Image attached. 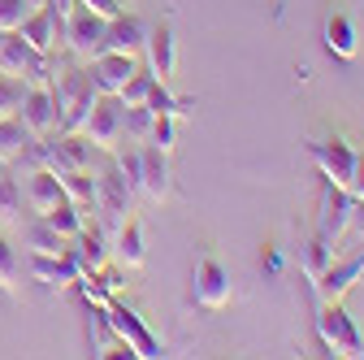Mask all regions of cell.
Segmentation results:
<instances>
[{
  "mask_svg": "<svg viewBox=\"0 0 364 360\" xmlns=\"http://www.w3.org/2000/svg\"><path fill=\"white\" fill-rule=\"evenodd\" d=\"M53 100H57V126L61 134H82L91 109H96L100 92H96V83H91L87 65L82 70H61L57 83H53Z\"/></svg>",
  "mask_w": 364,
  "mask_h": 360,
  "instance_id": "cell-1",
  "label": "cell"
},
{
  "mask_svg": "<svg viewBox=\"0 0 364 360\" xmlns=\"http://www.w3.org/2000/svg\"><path fill=\"white\" fill-rule=\"evenodd\" d=\"M316 334H321L330 356H364V339L343 300H316Z\"/></svg>",
  "mask_w": 364,
  "mask_h": 360,
  "instance_id": "cell-2",
  "label": "cell"
},
{
  "mask_svg": "<svg viewBox=\"0 0 364 360\" xmlns=\"http://www.w3.org/2000/svg\"><path fill=\"white\" fill-rule=\"evenodd\" d=\"M191 295H196V304L200 308H208V312H221L225 304L235 300V282H230V269L221 265V256L217 252H200L196 256V274H191Z\"/></svg>",
  "mask_w": 364,
  "mask_h": 360,
  "instance_id": "cell-3",
  "label": "cell"
},
{
  "mask_svg": "<svg viewBox=\"0 0 364 360\" xmlns=\"http://www.w3.org/2000/svg\"><path fill=\"white\" fill-rule=\"evenodd\" d=\"M105 31H109V18H100V14H91V9H74L70 18H65V26H61V43L70 48V57L74 61H91V57H100L105 53Z\"/></svg>",
  "mask_w": 364,
  "mask_h": 360,
  "instance_id": "cell-4",
  "label": "cell"
},
{
  "mask_svg": "<svg viewBox=\"0 0 364 360\" xmlns=\"http://www.w3.org/2000/svg\"><path fill=\"white\" fill-rule=\"evenodd\" d=\"M308 152H312L316 169H321V178H330V183H338V187L351 183L360 148L347 139V134H338V130H334V134H316V139L308 144Z\"/></svg>",
  "mask_w": 364,
  "mask_h": 360,
  "instance_id": "cell-5",
  "label": "cell"
},
{
  "mask_svg": "<svg viewBox=\"0 0 364 360\" xmlns=\"http://www.w3.org/2000/svg\"><path fill=\"white\" fill-rule=\"evenodd\" d=\"M82 134H87V144L96 152H117V144H126V109H122V100L100 96L96 109H91V117H87V126H82Z\"/></svg>",
  "mask_w": 364,
  "mask_h": 360,
  "instance_id": "cell-6",
  "label": "cell"
},
{
  "mask_svg": "<svg viewBox=\"0 0 364 360\" xmlns=\"http://www.w3.org/2000/svg\"><path fill=\"white\" fill-rule=\"evenodd\" d=\"M105 312H109V326H113V334L117 339H126L130 343V351L139 356V360H152V356H161V339L148 330V322L139 317V312H134L130 304H122L117 295L105 304Z\"/></svg>",
  "mask_w": 364,
  "mask_h": 360,
  "instance_id": "cell-7",
  "label": "cell"
},
{
  "mask_svg": "<svg viewBox=\"0 0 364 360\" xmlns=\"http://www.w3.org/2000/svg\"><path fill=\"white\" fill-rule=\"evenodd\" d=\"M351 213H355V196L338 183L326 178V191H321V213H316V235L338 243L347 231H351Z\"/></svg>",
  "mask_w": 364,
  "mask_h": 360,
  "instance_id": "cell-8",
  "label": "cell"
},
{
  "mask_svg": "<svg viewBox=\"0 0 364 360\" xmlns=\"http://www.w3.org/2000/svg\"><path fill=\"white\" fill-rule=\"evenodd\" d=\"M130 200H134V191L126 187V178L117 174V165L96 174V213H105L109 226H122V221L130 217Z\"/></svg>",
  "mask_w": 364,
  "mask_h": 360,
  "instance_id": "cell-9",
  "label": "cell"
},
{
  "mask_svg": "<svg viewBox=\"0 0 364 360\" xmlns=\"http://www.w3.org/2000/svg\"><path fill=\"white\" fill-rule=\"evenodd\" d=\"M134 70H139V57H130V53H100V57L87 61V74H91L100 96H117Z\"/></svg>",
  "mask_w": 364,
  "mask_h": 360,
  "instance_id": "cell-10",
  "label": "cell"
},
{
  "mask_svg": "<svg viewBox=\"0 0 364 360\" xmlns=\"http://www.w3.org/2000/svg\"><path fill=\"white\" fill-rule=\"evenodd\" d=\"M360 274H364V248H360L355 256H343V260L334 256L330 269L312 282V295H316V300H343V295L360 282Z\"/></svg>",
  "mask_w": 364,
  "mask_h": 360,
  "instance_id": "cell-11",
  "label": "cell"
},
{
  "mask_svg": "<svg viewBox=\"0 0 364 360\" xmlns=\"http://www.w3.org/2000/svg\"><path fill=\"white\" fill-rule=\"evenodd\" d=\"M65 252L74 256V265L82 269V274H96V269H105L109 265V235L100 231V226H82L74 239H65Z\"/></svg>",
  "mask_w": 364,
  "mask_h": 360,
  "instance_id": "cell-12",
  "label": "cell"
},
{
  "mask_svg": "<svg viewBox=\"0 0 364 360\" xmlns=\"http://www.w3.org/2000/svg\"><path fill=\"white\" fill-rule=\"evenodd\" d=\"M148 22L144 18H134V14H117L109 18V31H105V53H130V57H139L144 53V43H148Z\"/></svg>",
  "mask_w": 364,
  "mask_h": 360,
  "instance_id": "cell-13",
  "label": "cell"
},
{
  "mask_svg": "<svg viewBox=\"0 0 364 360\" xmlns=\"http://www.w3.org/2000/svg\"><path fill=\"white\" fill-rule=\"evenodd\" d=\"M144 53H148V70H152L161 83H169V78L178 74V35H173L169 22H161V26L148 31Z\"/></svg>",
  "mask_w": 364,
  "mask_h": 360,
  "instance_id": "cell-14",
  "label": "cell"
},
{
  "mask_svg": "<svg viewBox=\"0 0 364 360\" xmlns=\"http://www.w3.org/2000/svg\"><path fill=\"white\" fill-rule=\"evenodd\" d=\"M61 18L48 9V5H39V9H31L26 18H22V26H18V35L31 43L35 53H57V43H61Z\"/></svg>",
  "mask_w": 364,
  "mask_h": 360,
  "instance_id": "cell-15",
  "label": "cell"
},
{
  "mask_svg": "<svg viewBox=\"0 0 364 360\" xmlns=\"http://www.w3.org/2000/svg\"><path fill=\"white\" fill-rule=\"evenodd\" d=\"M18 117L26 122L31 134H53V130H57V100H53V87H26Z\"/></svg>",
  "mask_w": 364,
  "mask_h": 360,
  "instance_id": "cell-16",
  "label": "cell"
},
{
  "mask_svg": "<svg viewBox=\"0 0 364 360\" xmlns=\"http://www.w3.org/2000/svg\"><path fill=\"white\" fill-rule=\"evenodd\" d=\"M113 256L122 269H144L148 260V231H144V221L139 217H126L117 235H113Z\"/></svg>",
  "mask_w": 364,
  "mask_h": 360,
  "instance_id": "cell-17",
  "label": "cell"
},
{
  "mask_svg": "<svg viewBox=\"0 0 364 360\" xmlns=\"http://www.w3.org/2000/svg\"><path fill=\"white\" fill-rule=\"evenodd\" d=\"M321 39H326V48H330L338 61H355V53H360V35H355V22H351L347 9H330V14H326Z\"/></svg>",
  "mask_w": 364,
  "mask_h": 360,
  "instance_id": "cell-18",
  "label": "cell"
},
{
  "mask_svg": "<svg viewBox=\"0 0 364 360\" xmlns=\"http://www.w3.org/2000/svg\"><path fill=\"white\" fill-rule=\"evenodd\" d=\"M169 152H161L156 144H144V183H139V191L152 200V204H165L169 200V191H173V183H169Z\"/></svg>",
  "mask_w": 364,
  "mask_h": 360,
  "instance_id": "cell-19",
  "label": "cell"
},
{
  "mask_svg": "<svg viewBox=\"0 0 364 360\" xmlns=\"http://www.w3.org/2000/svg\"><path fill=\"white\" fill-rule=\"evenodd\" d=\"M22 200H26V208H31L35 217L53 213V208L65 200V191H61V178H57L53 169H35V174H26V191H22Z\"/></svg>",
  "mask_w": 364,
  "mask_h": 360,
  "instance_id": "cell-20",
  "label": "cell"
},
{
  "mask_svg": "<svg viewBox=\"0 0 364 360\" xmlns=\"http://www.w3.org/2000/svg\"><path fill=\"white\" fill-rule=\"evenodd\" d=\"M31 274L43 282V287H74L78 282V274L82 269L74 265V256L70 252H53V256H39V252H31Z\"/></svg>",
  "mask_w": 364,
  "mask_h": 360,
  "instance_id": "cell-21",
  "label": "cell"
},
{
  "mask_svg": "<svg viewBox=\"0 0 364 360\" xmlns=\"http://www.w3.org/2000/svg\"><path fill=\"white\" fill-rule=\"evenodd\" d=\"M330 260H334V243L330 239H321V235H308L304 243H299V265H304V278L308 282H316L330 269Z\"/></svg>",
  "mask_w": 364,
  "mask_h": 360,
  "instance_id": "cell-22",
  "label": "cell"
},
{
  "mask_svg": "<svg viewBox=\"0 0 364 360\" xmlns=\"http://www.w3.org/2000/svg\"><path fill=\"white\" fill-rule=\"evenodd\" d=\"M22 239H26V248L31 252H39V256H53V252H65V235L53 226L48 217H35V221H26V231H22Z\"/></svg>",
  "mask_w": 364,
  "mask_h": 360,
  "instance_id": "cell-23",
  "label": "cell"
},
{
  "mask_svg": "<svg viewBox=\"0 0 364 360\" xmlns=\"http://www.w3.org/2000/svg\"><path fill=\"white\" fill-rule=\"evenodd\" d=\"M31 139H35V134L26 130L22 117H5V122H0V165H14Z\"/></svg>",
  "mask_w": 364,
  "mask_h": 360,
  "instance_id": "cell-24",
  "label": "cell"
},
{
  "mask_svg": "<svg viewBox=\"0 0 364 360\" xmlns=\"http://www.w3.org/2000/svg\"><path fill=\"white\" fill-rule=\"evenodd\" d=\"M57 178H61L65 200H74V204H82V208H96V174H91V169H65V174H57Z\"/></svg>",
  "mask_w": 364,
  "mask_h": 360,
  "instance_id": "cell-25",
  "label": "cell"
},
{
  "mask_svg": "<svg viewBox=\"0 0 364 360\" xmlns=\"http://www.w3.org/2000/svg\"><path fill=\"white\" fill-rule=\"evenodd\" d=\"M57 74H61V65H57L53 53H35V48H31V57H26V65H22L18 78H22L26 87H53Z\"/></svg>",
  "mask_w": 364,
  "mask_h": 360,
  "instance_id": "cell-26",
  "label": "cell"
},
{
  "mask_svg": "<svg viewBox=\"0 0 364 360\" xmlns=\"http://www.w3.org/2000/svg\"><path fill=\"white\" fill-rule=\"evenodd\" d=\"M148 109L156 113V117H187L191 109H196V100H187V96H173L169 87L156 78V87H152V96H148Z\"/></svg>",
  "mask_w": 364,
  "mask_h": 360,
  "instance_id": "cell-27",
  "label": "cell"
},
{
  "mask_svg": "<svg viewBox=\"0 0 364 360\" xmlns=\"http://www.w3.org/2000/svg\"><path fill=\"white\" fill-rule=\"evenodd\" d=\"M152 87H156V74H152V70H134V74L126 78V87H122V92H117L122 109H139V105H148V96H152Z\"/></svg>",
  "mask_w": 364,
  "mask_h": 360,
  "instance_id": "cell-28",
  "label": "cell"
},
{
  "mask_svg": "<svg viewBox=\"0 0 364 360\" xmlns=\"http://www.w3.org/2000/svg\"><path fill=\"white\" fill-rule=\"evenodd\" d=\"M26 57H31V43H26L18 31H9L5 43H0V74H22Z\"/></svg>",
  "mask_w": 364,
  "mask_h": 360,
  "instance_id": "cell-29",
  "label": "cell"
},
{
  "mask_svg": "<svg viewBox=\"0 0 364 360\" xmlns=\"http://www.w3.org/2000/svg\"><path fill=\"white\" fill-rule=\"evenodd\" d=\"M43 217H48V221H53V226H57L65 239H74V235L87 226V217H82V204H74V200H61L53 213H43Z\"/></svg>",
  "mask_w": 364,
  "mask_h": 360,
  "instance_id": "cell-30",
  "label": "cell"
},
{
  "mask_svg": "<svg viewBox=\"0 0 364 360\" xmlns=\"http://www.w3.org/2000/svg\"><path fill=\"white\" fill-rule=\"evenodd\" d=\"M22 96H26V83H22L18 74H0V122H5V117H18Z\"/></svg>",
  "mask_w": 364,
  "mask_h": 360,
  "instance_id": "cell-31",
  "label": "cell"
},
{
  "mask_svg": "<svg viewBox=\"0 0 364 360\" xmlns=\"http://www.w3.org/2000/svg\"><path fill=\"white\" fill-rule=\"evenodd\" d=\"M18 278H22V265H18V252H14V243L0 235V291L5 295H14L18 291Z\"/></svg>",
  "mask_w": 364,
  "mask_h": 360,
  "instance_id": "cell-32",
  "label": "cell"
},
{
  "mask_svg": "<svg viewBox=\"0 0 364 360\" xmlns=\"http://www.w3.org/2000/svg\"><path fill=\"white\" fill-rule=\"evenodd\" d=\"M117 174L126 178V187L130 191H139V183H144V148H126V152H117Z\"/></svg>",
  "mask_w": 364,
  "mask_h": 360,
  "instance_id": "cell-33",
  "label": "cell"
},
{
  "mask_svg": "<svg viewBox=\"0 0 364 360\" xmlns=\"http://www.w3.org/2000/svg\"><path fill=\"white\" fill-rule=\"evenodd\" d=\"M22 187L14 183V178H0V221H18V213H22Z\"/></svg>",
  "mask_w": 364,
  "mask_h": 360,
  "instance_id": "cell-34",
  "label": "cell"
},
{
  "mask_svg": "<svg viewBox=\"0 0 364 360\" xmlns=\"http://www.w3.org/2000/svg\"><path fill=\"white\" fill-rule=\"evenodd\" d=\"M148 144H156L161 152H173V148H178V117H152Z\"/></svg>",
  "mask_w": 364,
  "mask_h": 360,
  "instance_id": "cell-35",
  "label": "cell"
},
{
  "mask_svg": "<svg viewBox=\"0 0 364 360\" xmlns=\"http://www.w3.org/2000/svg\"><path fill=\"white\" fill-rule=\"evenodd\" d=\"M152 109L148 105H139V109H126V134L134 144H148V130H152Z\"/></svg>",
  "mask_w": 364,
  "mask_h": 360,
  "instance_id": "cell-36",
  "label": "cell"
},
{
  "mask_svg": "<svg viewBox=\"0 0 364 360\" xmlns=\"http://www.w3.org/2000/svg\"><path fill=\"white\" fill-rule=\"evenodd\" d=\"M26 14H31L26 0H0V31H18Z\"/></svg>",
  "mask_w": 364,
  "mask_h": 360,
  "instance_id": "cell-37",
  "label": "cell"
},
{
  "mask_svg": "<svg viewBox=\"0 0 364 360\" xmlns=\"http://www.w3.org/2000/svg\"><path fill=\"white\" fill-rule=\"evenodd\" d=\"M282 265H287L282 248H278V243H264V274H269V278H278V274H282Z\"/></svg>",
  "mask_w": 364,
  "mask_h": 360,
  "instance_id": "cell-38",
  "label": "cell"
},
{
  "mask_svg": "<svg viewBox=\"0 0 364 360\" xmlns=\"http://www.w3.org/2000/svg\"><path fill=\"white\" fill-rule=\"evenodd\" d=\"M82 9H91V14H100V18H117L122 14V0H78Z\"/></svg>",
  "mask_w": 364,
  "mask_h": 360,
  "instance_id": "cell-39",
  "label": "cell"
},
{
  "mask_svg": "<svg viewBox=\"0 0 364 360\" xmlns=\"http://www.w3.org/2000/svg\"><path fill=\"white\" fill-rule=\"evenodd\" d=\"M347 191H351L355 200H364V152L355 157V174H351V183H347Z\"/></svg>",
  "mask_w": 364,
  "mask_h": 360,
  "instance_id": "cell-40",
  "label": "cell"
},
{
  "mask_svg": "<svg viewBox=\"0 0 364 360\" xmlns=\"http://www.w3.org/2000/svg\"><path fill=\"white\" fill-rule=\"evenodd\" d=\"M48 9H53V14H57L61 22H65V18H70V14L78 9V0H48Z\"/></svg>",
  "mask_w": 364,
  "mask_h": 360,
  "instance_id": "cell-41",
  "label": "cell"
},
{
  "mask_svg": "<svg viewBox=\"0 0 364 360\" xmlns=\"http://www.w3.org/2000/svg\"><path fill=\"white\" fill-rule=\"evenodd\" d=\"M351 226L360 231V239H364V200H355V213H351Z\"/></svg>",
  "mask_w": 364,
  "mask_h": 360,
  "instance_id": "cell-42",
  "label": "cell"
},
{
  "mask_svg": "<svg viewBox=\"0 0 364 360\" xmlns=\"http://www.w3.org/2000/svg\"><path fill=\"white\" fill-rule=\"evenodd\" d=\"M26 5H31V9H39V5H48V0H26Z\"/></svg>",
  "mask_w": 364,
  "mask_h": 360,
  "instance_id": "cell-43",
  "label": "cell"
},
{
  "mask_svg": "<svg viewBox=\"0 0 364 360\" xmlns=\"http://www.w3.org/2000/svg\"><path fill=\"white\" fill-rule=\"evenodd\" d=\"M5 35H9V31H0V43H5Z\"/></svg>",
  "mask_w": 364,
  "mask_h": 360,
  "instance_id": "cell-44",
  "label": "cell"
}]
</instances>
